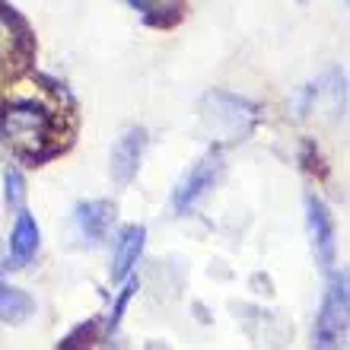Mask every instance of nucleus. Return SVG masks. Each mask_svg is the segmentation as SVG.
Listing matches in <instances>:
<instances>
[{"label":"nucleus","mask_w":350,"mask_h":350,"mask_svg":"<svg viewBox=\"0 0 350 350\" xmlns=\"http://www.w3.org/2000/svg\"><path fill=\"white\" fill-rule=\"evenodd\" d=\"M0 137L16 157L36 163L51 153L55 118L36 102H13L0 111Z\"/></svg>","instance_id":"f257e3e1"},{"label":"nucleus","mask_w":350,"mask_h":350,"mask_svg":"<svg viewBox=\"0 0 350 350\" xmlns=\"http://www.w3.org/2000/svg\"><path fill=\"white\" fill-rule=\"evenodd\" d=\"M201 124L211 134V140L236 144V140L249 137L252 128L258 124V105L232 92L213 90L201 102Z\"/></svg>","instance_id":"f03ea898"},{"label":"nucleus","mask_w":350,"mask_h":350,"mask_svg":"<svg viewBox=\"0 0 350 350\" xmlns=\"http://www.w3.org/2000/svg\"><path fill=\"white\" fill-rule=\"evenodd\" d=\"M306 211H309V236H312V249L319 265L328 271L334 265V220L322 198L309 194L306 198Z\"/></svg>","instance_id":"423d86ee"},{"label":"nucleus","mask_w":350,"mask_h":350,"mask_svg":"<svg viewBox=\"0 0 350 350\" xmlns=\"http://www.w3.org/2000/svg\"><path fill=\"white\" fill-rule=\"evenodd\" d=\"M220 169H223L220 150L204 153V157L182 175V182H178V188H175V194H172V207H175V211H178V213L191 211L194 204L201 201L204 194H207L213 185H217V178H220Z\"/></svg>","instance_id":"20e7f679"},{"label":"nucleus","mask_w":350,"mask_h":350,"mask_svg":"<svg viewBox=\"0 0 350 350\" xmlns=\"http://www.w3.org/2000/svg\"><path fill=\"white\" fill-rule=\"evenodd\" d=\"M36 252H38V223L29 213H19L13 236H10V261H13V267H19L26 265Z\"/></svg>","instance_id":"1a4fd4ad"},{"label":"nucleus","mask_w":350,"mask_h":350,"mask_svg":"<svg viewBox=\"0 0 350 350\" xmlns=\"http://www.w3.org/2000/svg\"><path fill=\"white\" fill-rule=\"evenodd\" d=\"M347 334V277L338 274L325 293L322 312L315 322V347H338Z\"/></svg>","instance_id":"7ed1b4c3"},{"label":"nucleus","mask_w":350,"mask_h":350,"mask_svg":"<svg viewBox=\"0 0 350 350\" xmlns=\"http://www.w3.org/2000/svg\"><path fill=\"white\" fill-rule=\"evenodd\" d=\"M32 309H36V303H32V296L26 290L0 284V319L3 322H10V325L26 322L29 315H32Z\"/></svg>","instance_id":"9d476101"},{"label":"nucleus","mask_w":350,"mask_h":350,"mask_svg":"<svg viewBox=\"0 0 350 350\" xmlns=\"http://www.w3.org/2000/svg\"><path fill=\"white\" fill-rule=\"evenodd\" d=\"M144 239H147L144 226H128L121 232V239L115 242V255H111V280H124L131 274V267L137 265L140 252H144Z\"/></svg>","instance_id":"6e6552de"},{"label":"nucleus","mask_w":350,"mask_h":350,"mask_svg":"<svg viewBox=\"0 0 350 350\" xmlns=\"http://www.w3.org/2000/svg\"><path fill=\"white\" fill-rule=\"evenodd\" d=\"M7 204L13 207V211H19L23 207V198H26V185H23V175L16 172V169H7Z\"/></svg>","instance_id":"f8f14e48"},{"label":"nucleus","mask_w":350,"mask_h":350,"mask_svg":"<svg viewBox=\"0 0 350 350\" xmlns=\"http://www.w3.org/2000/svg\"><path fill=\"white\" fill-rule=\"evenodd\" d=\"M131 3H134L150 23H159V26L175 23L178 13H182V0H131Z\"/></svg>","instance_id":"9b49d317"},{"label":"nucleus","mask_w":350,"mask_h":350,"mask_svg":"<svg viewBox=\"0 0 350 350\" xmlns=\"http://www.w3.org/2000/svg\"><path fill=\"white\" fill-rule=\"evenodd\" d=\"M144 147H147V131L144 128H128L118 140H115V147H111V163H109V172H111V178H115V185H128L131 178L137 175Z\"/></svg>","instance_id":"39448f33"},{"label":"nucleus","mask_w":350,"mask_h":350,"mask_svg":"<svg viewBox=\"0 0 350 350\" xmlns=\"http://www.w3.org/2000/svg\"><path fill=\"white\" fill-rule=\"evenodd\" d=\"M111 223H115V207L105 201H90V204H80L74 211V230L77 236L90 245H99L105 236H109Z\"/></svg>","instance_id":"0eeeda50"}]
</instances>
